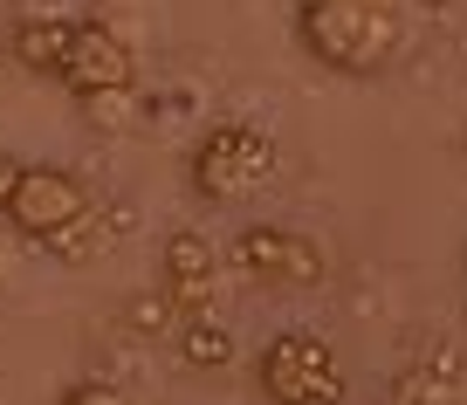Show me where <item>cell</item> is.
I'll use <instances>...</instances> for the list:
<instances>
[{"instance_id": "8", "label": "cell", "mask_w": 467, "mask_h": 405, "mask_svg": "<svg viewBox=\"0 0 467 405\" xmlns=\"http://www.w3.org/2000/svg\"><path fill=\"white\" fill-rule=\"evenodd\" d=\"M159 289L179 303V317H206L213 303V282H220V247L206 241V227H172L159 247Z\"/></svg>"}, {"instance_id": "9", "label": "cell", "mask_w": 467, "mask_h": 405, "mask_svg": "<svg viewBox=\"0 0 467 405\" xmlns=\"http://www.w3.org/2000/svg\"><path fill=\"white\" fill-rule=\"evenodd\" d=\"M172 344H179V358H186V371H227L234 364V330L220 317H186Z\"/></svg>"}, {"instance_id": "4", "label": "cell", "mask_w": 467, "mask_h": 405, "mask_svg": "<svg viewBox=\"0 0 467 405\" xmlns=\"http://www.w3.org/2000/svg\"><path fill=\"white\" fill-rule=\"evenodd\" d=\"M254 391L268 405H344V364L323 330H275L254 358Z\"/></svg>"}, {"instance_id": "1", "label": "cell", "mask_w": 467, "mask_h": 405, "mask_svg": "<svg viewBox=\"0 0 467 405\" xmlns=\"http://www.w3.org/2000/svg\"><path fill=\"white\" fill-rule=\"evenodd\" d=\"M296 42L317 69L371 83L399 62L406 21H399V0H296Z\"/></svg>"}, {"instance_id": "10", "label": "cell", "mask_w": 467, "mask_h": 405, "mask_svg": "<svg viewBox=\"0 0 467 405\" xmlns=\"http://www.w3.org/2000/svg\"><path fill=\"white\" fill-rule=\"evenodd\" d=\"M117 317H124V330L138 337V344H159V337H179V303L165 289H138V296H124V309H117Z\"/></svg>"}, {"instance_id": "14", "label": "cell", "mask_w": 467, "mask_h": 405, "mask_svg": "<svg viewBox=\"0 0 467 405\" xmlns=\"http://www.w3.org/2000/svg\"><path fill=\"white\" fill-rule=\"evenodd\" d=\"M0 56H7V48H0Z\"/></svg>"}, {"instance_id": "7", "label": "cell", "mask_w": 467, "mask_h": 405, "mask_svg": "<svg viewBox=\"0 0 467 405\" xmlns=\"http://www.w3.org/2000/svg\"><path fill=\"white\" fill-rule=\"evenodd\" d=\"M76 28H83V15L56 7V0H21L15 15H7V42L0 48H7L28 76H48V83H56L62 62H69V48H76Z\"/></svg>"}, {"instance_id": "2", "label": "cell", "mask_w": 467, "mask_h": 405, "mask_svg": "<svg viewBox=\"0 0 467 405\" xmlns=\"http://www.w3.org/2000/svg\"><path fill=\"white\" fill-rule=\"evenodd\" d=\"M7 227L28 247L56 254V261H89L97 254V200H89V186L76 172H62V165H28V172H21Z\"/></svg>"}, {"instance_id": "12", "label": "cell", "mask_w": 467, "mask_h": 405, "mask_svg": "<svg viewBox=\"0 0 467 405\" xmlns=\"http://www.w3.org/2000/svg\"><path fill=\"white\" fill-rule=\"evenodd\" d=\"M62 405H124V391L89 378V385H69V391H62Z\"/></svg>"}, {"instance_id": "3", "label": "cell", "mask_w": 467, "mask_h": 405, "mask_svg": "<svg viewBox=\"0 0 467 405\" xmlns=\"http://www.w3.org/2000/svg\"><path fill=\"white\" fill-rule=\"evenodd\" d=\"M186 179L206 206H241L275 179V145L268 130L241 124V117H213V124L192 138V159H186Z\"/></svg>"}, {"instance_id": "5", "label": "cell", "mask_w": 467, "mask_h": 405, "mask_svg": "<svg viewBox=\"0 0 467 405\" xmlns=\"http://www.w3.org/2000/svg\"><path fill=\"white\" fill-rule=\"evenodd\" d=\"M227 261L248 282H268V289H317L330 275V254L303 227H282V220H248L227 241Z\"/></svg>"}, {"instance_id": "13", "label": "cell", "mask_w": 467, "mask_h": 405, "mask_svg": "<svg viewBox=\"0 0 467 405\" xmlns=\"http://www.w3.org/2000/svg\"><path fill=\"white\" fill-rule=\"evenodd\" d=\"M21 172H28V159L0 151V220H7V206H15V186H21Z\"/></svg>"}, {"instance_id": "11", "label": "cell", "mask_w": 467, "mask_h": 405, "mask_svg": "<svg viewBox=\"0 0 467 405\" xmlns=\"http://www.w3.org/2000/svg\"><path fill=\"white\" fill-rule=\"evenodd\" d=\"M453 378H440L433 364H412V371L392 378V391H385V405H453Z\"/></svg>"}, {"instance_id": "6", "label": "cell", "mask_w": 467, "mask_h": 405, "mask_svg": "<svg viewBox=\"0 0 467 405\" xmlns=\"http://www.w3.org/2000/svg\"><path fill=\"white\" fill-rule=\"evenodd\" d=\"M56 83L69 89V103L110 97V89H138V56H131V42H124L117 28H103L97 15H83L76 48H69V62H62Z\"/></svg>"}]
</instances>
